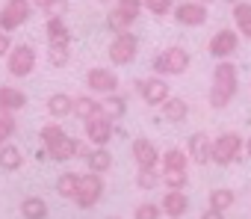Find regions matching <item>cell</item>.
<instances>
[{
  "label": "cell",
  "instance_id": "8",
  "mask_svg": "<svg viewBox=\"0 0 251 219\" xmlns=\"http://www.w3.org/2000/svg\"><path fill=\"white\" fill-rule=\"evenodd\" d=\"M172 15H175V21L183 24V27H201V24H207V3H198V0L175 3Z\"/></svg>",
  "mask_w": 251,
  "mask_h": 219
},
{
  "label": "cell",
  "instance_id": "47",
  "mask_svg": "<svg viewBox=\"0 0 251 219\" xmlns=\"http://www.w3.org/2000/svg\"><path fill=\"white\" fill-rule=\"evenodd\" d=\"M112 219H118V216H112Z\"/></svg>",
  "mask_w": 251,
  "mask_h": 219
},
{
  "label": "cell",
  "instance_id": "13",
  "mask_svg": "<svg viewBox=\"0 0 251 219\" xmlns=\"http://www.w3.org/2000/svg\"><path fill=\"white\" fill-rule=\"evenodd\" d=\"M210 148H213V139H210V134H204V131H195V134L189 137V142H186V154H189V160L198 163V166L210 163Z\"/></svg>",
  "mask_w": 251,
  "mask_h": 219
},
{
  "label": "cell",
  "instance_id": "41",
  "mask_svg": "<svg viewBox=\"0 0 251 219\" xmlns=\"http://www.w3.org/2000/svg\"><path fill=\"white\" fill-rule=\"evenodd\" d=\"M198 219H225V213H222V210H213V207H207V210H204Z\"/></svg>",
  "mask_w": 251,
  "mask_h": 219
},
{
  "label": "cell",
  "instance_id": "18",
  "mask_svg": "<svg viewBox=\"0 0 251 219\" xmlns=\"http://www.w3.org/2000/svg\"><path fill=\"white\" fill-rule=\"evenodd\" d=\"M83 160H86L89 172H95V175H106L112 169V154L106 151V145H92Z\"/></svg>",
  "mask_w": 251,
  "mask_h": 219
},
{
  "label": "cell",
  "instance_id": "27",
  "mask_svg": "<svg viewBox=\"0 0 251 219\" xmlns=\"http://www.w3.org/2000/svg\"><path fill=\"white\" fill-rule=\"evenodd\" d=\"M233 21H236V27H239V36L251 39V3L236 0V3H233Z\"/></svg>",
  "mask_w": 251,
  "mask_h": 219
},
{
  "label": "cell",
  "instance_id": "19",
  "mask_svg": "<svg viewBox=\"0 0 251 219\" xmlns=\"http://www.w3.org/2000/svg\"><path fill=\"white\" fill-rule=\"evenodd\" d=\"M124 113H127V98L115 95V92L103 95V101H100V116H106L109 122H118V119H124Z\"/></svg>",
  "mask_w": 251,
  "mask_h": 219
},
{
  "label": "cell",
  "instance_id": "44",
  "mask_svg": "<svg viewBox=\"0 0 251 219\" xmlns=\"http://www.w3.org/2000/svg\"><path fill=\"white\" fill-rule=\"evenodd\" d=\"M198 3H213V0H198Z\"/></svg>",
  "mask_w": 251,
  "mask_h": 219
},
{
  "label": "cell",
  "instance_id": "9",
  "mask_svg": "<svg viewBox=\"0 0 251 219\" xmlns=\"http://www.w3.org/2000/svg\"><path fill=\"white\" fill-rule=\"evenodd\" d=\"M86 125V139H89V145H109V139L115 137V122H109L106 116H92V119H86L83 122Z\"/></svg>",
  "mask_w": 251,
  "mask_h": 219
},
{
  "label": "cell",
  "instance_id": "30",
  "mask_svg": "<svg viewBox=\"0 0 251 219\" xmlns=\"http://www.w3.org/2000/svg\"><path fill=\"white\" fill-rule=\"evenodd\" d=\"M233 201H236V192L233 190H227V187H219V190H213L210 192V207L213 210H227V207H233Z\"/></svg>",
  "mask_w": 251,
  "mask_h": 219
},
{
  "label": "cell",
  "instance_id": "42",
  "mask_svg": "<svg viewBox=\"0 0 251 219\" xmlns=\"http://www.w3.org/2000/svg\"><path fill=\"white\" fill-rule=\"evenodd\" d=\"M30 3H33V9H45V6L50 3V0H30Z\"/></svg>",
  "mask_w": 251,
  "mask_h": 219
},
{
  "label": "cell",
  "instance_id": "35",
  "mask_svg": "<svg viewBox=\"0 0 251 219\" xmlns=\"http://www.w3.org/2000/svg\"><path fill=\"white\" fill-rule=\"evenodd\" d=\"M142 6L154 15V18H166L175 9V0H142Z\"/></svg>",
  "mask_w": 251,
  "mask_h": 219
},
{
  "label": "cell",
  "instance_id": "24",
  "mask_svg": "<svg viewBox=\"0 0 251 219\" xmlns=\"http://www.w3.org/2000/svg\"><path fill=\"white\" fill-rule=\"evenodd\" d=\"M160 107H163V116H166L169 122H186V116H189V104H186L183 98H172V95H169Z\"/></svg>",
  "mask_w": 251,
  "mask_h": 219
},
{
  "label": "cell",
  "instance_id": "22",
  "mask_svg": "<svg viewBox=\"0 0 251 219\" xmlns=\"http://www.w3.org/2000/svg\"><path fill=\"white\" fill-rule=\"evenodd\" d=\"M77 145H80V139H74V137H62L56 145H50V148H48V154H50V160L65 163V160L77 157Z\"/></svg>",
  "mask_w": 251,
  "mask_h": 219
},
{
  "label": "cell",
  "instance_id": "1",
  "mask_svg": "<svg viewBox=\"0 0 251 219\" xmlns=\"http://www.w3.org/2000/svg\"><path fill=\"white\" fill-rule=\"evenodd\" d=\"M239 89V71L230 59H219L216 71H213V86H210V107L213 110H225L233 95Z\"/></svg>",
  "mask_w": 251,
  "mask_h": 219
},
{
  "label": "cell",
  "instance_id": "12",
  "mask_svg": "<svg viewBox=\"0 0 251 219\" xmlns=\"http://www.w3.org/2000/svg\"><path fill=\"white\" fill-rule=\"evenodd\" d=\"M210 56H216V59H227V56H233L236 54V48H239V33H233V30H219L213 39H210Z\"/></svg>",
  "mask_w": 251,
  "mask_h": 219
},
{
  "label": "cell",
  "instance_id": "21",
  "mask_svg": "<svg viewBox=\"0 0 251 219\" xmlns=\"http://www.w3.org/2000/svg\"><path fill=\"white\" fill-rule=\"evenodd\" d=\"M45 33H48V45H71V30L65 18H48Z\"/></svg>",
  "mask_w": 251,
  "mask_h": 219
},
{
  "label": "cell",
  "instance_id": "28",
  "mask_svg": "<svg viewBox=\"0 0 251 219\" xmlns=\"http://www.w3.org/2000/svg\"><path fill=\"white\" fill-rule=\"evenodd\" d=\"M160 163H163V172L186 169L189 166V154H186V148H169L166 154H160Z\"/></svg>",
  "mask_w": 251,
  "mask_h": 219
},
{
  "label": "cell",
  "instance_id": "43",
  "mask_svg": "<svg viewBox=\"0 0 251 219\" xmlns=\"http://www.w3.org/2000/svg\"><path fill=\"white\" fill-rule=\"evenodd\" d=\"M245 151H248V154H251V137H248V139H245Z\"/></svg>",
  "mask_w": 251,
  "mask_h": 219
},
{
  "label": "cell",
  "instance_id": "3",
  "mask_svg": "<svg viewBox=\"0 0 251 219\" xmlns=\"http://www.w3.org/2000/svg\"><path fill=\"white\" fill-rule=\"evenodd\" d=\"M189 62H192L189 51L180 48V45H175V48L163 51V54L154 59V71H157L160 77H175V74H183V71L189 68Z\"/></svg>",
  "mask_w": 251,
  "mask_h": 219
},
{
  "label": "cell",
  "instance_id": "23",
  "mask_svg": "<svg viewBox=\"0 0 251 219\" xmlns=\"http://www.w3.org/2000/svg\"><path fill=\"white\" fill-rule=\"evenodd\" d=\"M71 113H74L80 122H86V119H92V116L100 113V101H98V98H89V95H80V98H74V104H71Z\"/></svg>",
  "mask_w": 251,
  "mask_h": 219
},
{
  "label": "cell",
  "instance_id": "39",
  "mask_svg": "<svg viewBox=\"0 0 251 219\" xmlns=\"http://www.w3.org/2000/svg\"><path fill=\"white\" fill-rule=\"evenodd\" d=\"M9 51H12V33H3V30H0V59H3Z\"/></svg>",
  "mask_w": 251,
  "mask_h": 219
},
{
  "label": "cell",
  "instance_id": "6",
  "mask_svg": "<svg viewBox=\"0 0 251 219\" xmlns=\"http://www.w3.org/2000/svg\"><path fill=\"white\" fill-rule=\"evenodd\" d=\"M100 195H103V175L86 172V175H80V184H77V192H74L71 201H74L77 207L89 210V207H95V204L100 201Z\"/></svg>",
  "mask_w": 251,
  "mask_h": 219
},
{
  "label": "cell",
  "instance_id": "34",
  "mask_svg": "<svg viewBox=\"0 0 251 219\" xmlns=\"http://www.w3.org/2000/svg\"><path fill=\"white\" fill-rule=\"evenodd\" d=\"M163 184L169 190H186L189 175H186V169H172V172H163Z\"/></svg>",
  "mask_w": 251,
  "mask_h": 219
},
{
  "label": "cell",
  "instance_id": "45",
  "mask_svg": "<svg viewBox=\"0 0 251 219\" xmlns=\"http://www.w3.org/2000/svg\"><path fill=\"white\" fill-rule=\"evenodd\" d=\"M225 3H230V6H233V3H236V0H225Z\"/></svg>",
  "mask_w": 251,
  "mask_h": 219
},
{
  "label": "cell",
  "instance_id": "16",
  "mask_svg": "<svg viewBox=\"0 0 251 219\" xmlns=\"http://www.w3.org/2000/svg\"><path fill=\"white\" fill-rule=\"evenodd\" d=\"M27 107V95L18 86H0V113H18Z\"/></svg>",
  "mask_w": 251,
  "mask_h": 219
},
{
  "label": "cell",
  "instance_id": "32",
  "mask_svg": "<svg viewBox=\"0 0 251 219\" xmlns=\"http://www.w3.org/2000/svg\"><path fill=\"white\" fill-rule=\"evenodd\" d=\"M48 59L53 68H65L71 59V45H48Z\"/></svg>",
  "mask_w": 251,
  "mask_h": 219
},
{
  "label": "cell",
  "instance_id": "11",
  "mask_svg": "<svg viewBox=\"0 0 251 219\" xmlns=\"http://www.w3.org/2000/svg\"><path fill=\"white\" fill-rule=\"evenodd\" d=\"M139 95L145 98L148 107H160V104L169 98V80H163L160 74L142 77V80H139Z\"/></svg>",
  "mask_w": 251,
  "mask_h": 219
},
{
  "label": "cell",
  "instance_id": "7",
  "mask_svg": "<svg viewBox=\"0 0 251 219\" xmlns=\"http://www.w3.org/2000/svg\"><path fill=\"white\" fill-rule=\"evenodd\" d=\"M30 15H33V3H30V0H6L3 9H0V30L12 33L21 24H27Z\"/></svg>",
  "mask_w": 251,
  "mask_h": 219
},
{
  "label": "cell",
  "instance_id": "36",
  "mask_svg": "<svg viewBox=\"0 0 251 219\" xmlns=\"http://www.w3.org/2000/svg\"><path fill=\"white\" fill-rule=\"evenodd\" d=\"M15 128H18V122L12 113H0V142H9L15 137Z\"/></svg>",
  "mask_w": 251,
  "mask_h": 219
},
{
  "label": "cell",
  "instance_id": "33",
  "mask_svg": "<svg viewBox=\"0 0 251 219\" xmlns=\"http://www.w3.org/2000/svg\"><path fill=\"white\" fill-rule=\"evenodd\" d=\"M62 137H65V131H62V128H59L56 122H50V125H45V128H42V134H39V139H42V145H45V151H48L50 145H56V142H59Z\"/></svg>",
  "mask_w": 251,
  "mask_h": 219
},
{
  "label": "cell",
  "instance_id": "38",
  "mask_svg": "<svg viewBox=\"0 0 251 219\" xmlns=\"http://www.w3.org/2000/svg\"><path fill=\"white\" fill-rule=\"evenodd\" d=\"M160 216H163V210H160V204H154V201L139 204L136 213H133V219H160Z\"/></svg>",
  "mask_w": 251,
  "mask_h": 219
},
{
  "label": "cell",
  "instance_id": "20",
  "mask_svg": "<svg viewBox=\"0 0 251 219\" xmlns=\"http://www.w3.org/2000/svg\"><path fill=\"white\" fill-rule=\"evenodd\" d=\"M24 166V151L12 142H0V169L3 172H18Z\"/></svg>",
  "mask_w": 251,
  "mask_h": 219
},
{
  "label": "cell",
  "instance_id": "5",
  "mask_svg": "<svg viewBox=\"0 0 251 219\" xmlns=\"http://www.w3.org/2000/svg\"><path fill=\"white\" fill-rule=\"evenodd\" d=\"M36 62H39V54L33 45H12V51L6 54V68L12 77H27L36 71Z\"/></svg>",
  "mask_w": 251,
  "mask_h": 219
},
{
  "label": "cell",
  "instance_id": "17",
  "mask_svg": "<svg viewBox=\"0 0 251 219\" xmlns=\"http://www.w3.org/2000/svg\"><path fill=\"white\" fill-rule=\"evenodd\" d=\"M136 18H139V12H133V9H127V6H115V9H109V15H106V27H109V33H124V30L133 27Z\"/></svg>",
  "mask_w": 251,
  "mask_h": 219
},
{
  "label": "cell",
  "instance_id": "25",
  "mask_svg": "<svg viewBox=\"0 0 251 219\" xmlns=\"http://www.w3.org/2000/svg\"><path fill=\"white\" fill-rule=\"evenodd\" d=\"M71 104H74L71 95H65V92H53V95L48 98V113H50L53 119H65V116H71Z\"/></svg>",
  "mask_w": 251,
  "mask_h": 219
},
{
  "label": "cell",
  "instance_id": "2",
  "mask_svg": "<svg viewBox=\"0 0 251 219\" xmlns=\"http://www.w3.org/2000/svg\"><path fill=\"white\" fill-rule=\"evenodd\" d=\"M239 151H245V139H242L239 134L227 131V134H222V137H216V139H213L210 160H213L216 166H230V163L239 157Z\"/></svg>",
  "mask_w": 251,
  "mask_h": 219
},
{
  "label": "cell",
  "instance_id": "14",
  "mask_svg": "<svg viewBox=\"0 0 251 219\" xmlns=\"http://www.w3.org/2000/svg\"><path fill=\"white\" fill-rule=\"evenodd\" d=\"M133 160H136V166L139 169H145V166H157L160 163V151H157V145L151 142V139H145V137H139V139H133Z\"/></svg>",
  "mask_w": 251,
  "mask_h": 219
},
{
  "label": "cell",
  "instance_id": "10",
  "mask_svg": "<svg viewBox=\"0 0 251 219\" xmlns=\"http://www.w3.org/2000/svg\"><path fill=\"white\" fill-rule=\"evenodd\" d=\"M86 86L95 95H109L118 89V74L112 68H89L86 71Z\"/></svg>",
  "mask_w": 251,
  "mask_h": 219
},
{
  "label": "cell",
  "instance_id": "40",
  "mask_svg": "<svg viewBox=\"0 0 251 219\" xmlns=\"http://www.w3.org/2000/svg\"><path fill=\"white\" fill-rule=\"evenodd\" d=\"M118 6H127L133 12H142V0H118Z\"/></svg>",
  "mask_w": 251,
  "mask_h": 219
},
{
  "label": "cell",
  "instance_id": "26",
  "mask_svg": "<svg viewBox=\"0 0 251 219\" xmlns=\"http://www.w3.org/2000/svg\"><path fill=\"white\" fill-rule=\"evenodd\" d=\"M21 216L24 219H48V201L39 195H27L21 201Z\"/></svg>",
  "mask_w": 251,
  "mask_h": 219
},
{
  "label": "cell",
  "instance_id": "46",
  "mask_svg": "<svg viewBox=\"0 0 251 219\" xmlns=\"http://www.w3.org/2000/svg\"><path fill=\"white\" fill-rule=\"evenodd\" d=\"M98 3H109V0H98Z\"/></svg>",
  "mask_w": 251,
  "mask_h": 219
},
{
  "label": "cell",
  "instance_id": "37",
  "mask_svg": "<svg viewBox=\"0 0 251 219\" xmlns=\"http://www.w3.org/2000/svg\"><path fill=\"white\" fill-rule=\"evenodd\" d=\"M68 9H71V3H68V0H50V3L42 9L48 18H65L68 15Z\"/></svg>",
  "mask_w": 251,
  "mask_h": 219
},
{
  "label": "cell",
  "instance_id": "4",
  "mask_svg": "<svg viewBox=\"0 0 251 219\" xmlns=\"http://www.w3.org/2000/svg\"><path fill=\"white\" fill-rule=\"evenodd\" d=\"M136 54H139V39H136L130 30L115 33V39H112V45H109V51H106V56H109L112 65H130V62L136 59Z\"/></svg>",
  "mask_w": 251,
  "mask_h": 219
},
{
  "label": "cell",
  "instance_id": "29",
  "mask_svg": "<svg viewBox=\"0 0 251 219\" xmlns=\"http://www.w3.org/2000/svg\"><path fill=\"white\" fill-rule=\"evenodd\" d=\"M77 184H80V175H77V172H62V175L56 178V192L71 201L74 192H77Z\"/></svg>",
  "mask_w": 251,
  "mask_h": 219
},
{
  "label": "cell",
  "instance_id": "15",
  "mask_svg": "<svg viewBox=\"0 0 251 219\" xmlns=\"http://www.w3.org/2000/svg\"><path fill=\"white\" fill-rule=\"evenodd\" d=\"M160 210H163L169 219H180V216H186V210H189V198H186V192H183V190H169L166 198H163V204H160Z\"/></svg>",
  "mask_w": 251,
  "mask_h": 219
},
{
  "label": "cell",
  "instance_id": "31",
  "mask_svg": "<svg viewBox=\"0 0 251 219\" xmlns=\"http://www.w3.org/2000/svg\"><path fill=\"white\" fill-rule=\"evenodd\" d=\"M157 184H163V175L157 172V166H145L136 172V187L139 190H154Z\"/></svg>",
  "mask_w": 251,
  "mask_h": 219
}]
</instances>
